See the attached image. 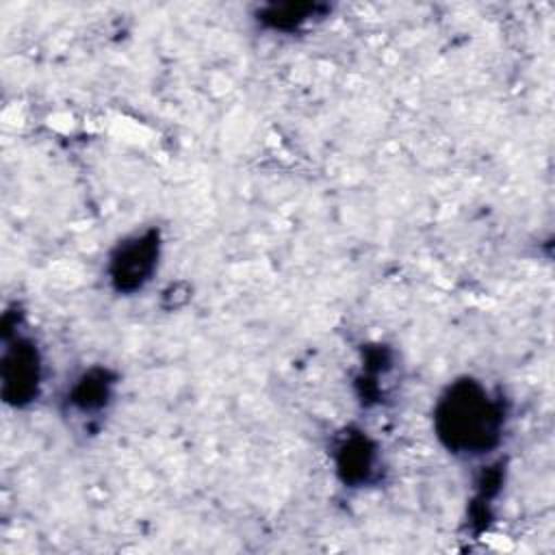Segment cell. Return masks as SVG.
<instances>
[{
	"mask_svg": "<svg viewBox=\"0 0 555 555\" xmlns=\"http://www.w3.org/2000/svg\"><path fill=\"white\" fill-rule=\"evenodd\" d=\"M325 13H327L325 4L284 2V4H269L260 9L258 20L273 30H297L299 26L308 24L314 17H323Z\"/></svg>",
	"mask_w": 555,
	"mask_h": 555,
	"instance_id": "cell-6",
	"label": "cell"
},
{
	"mask_svg": "<svg viewBox=\"0 0 555 555\" xmlns=\"http://www.w3.org/2000/svg\"><path fill=\"white\" fill-rule=\"evenodd\" d=\"M160 234L154 228L134 232L119 241L108 256V280L117 293L141 291L158 269Z\"/></svg>",
	"mask_w": 555,
	"mask_h": 555,
	"instance_id": "cell-2",
	"label": "cell"
},
{
	"mask_svg": "<svg viewBox=\"0 0 555 555\" xmlns=\"http://www.w3.org/2000/svg\"><path fill=\"white\" fill-rule=\"evenodd\" d=\"M113 388L115 377L106 369H89L74 382L67 401L80 414H95L113 399Z\"/></svg>",
	"mask_w": 555,
	"mask_h": 555,
	"instance_id": "cell-5",
	"label": "cell"
},
{
	"mask_svg": "<svg viewBox=\"0 0 555 555\" xmlns=\"http://www.w3.org/2000/svg\"><path fill=\"white\" fill-rule=\"evenodd\" d=\"M41 384V358L35 343L26 336H15L4 343L2 353V395L13 405L30 403Z\"/></svg>",
	"mask_w": 555,
	"mask_h": 555,
	"instance_id": "cell-3",
	"label": "cell"
},
{
	"mask_svg": "<svg viewBox=\"0 0 555 555\" xmlns=\"http://www.w3.org/2000/svg\"><path fill=\"white\" fill-rule=\"evenodd\" d=\"M438 440L455 455L492 451L505 429V405L481 382L462 377L451 382L434 408Z\"/></svg>",
	"mask_w": 555,
	"mask_h": 555,
	"instance_id": "cell-1",
	"label": "cell"
},
{
	"mask_svg": "<svg viewBox=\"0 0 555 555\" xmlns=\"http://www.w3.org/2000/svg\"><path fill=\"white\" fill-rule=\"evenodd\" d=\"M338 477L349 486H364L377 475V447L364 434H347L334 449Z\"/></svg>",
	"mask_w": 555,
	"mask_h": 555,
	"instance_id": "cell-4",
	"label": "cell"
}]
</instances>
